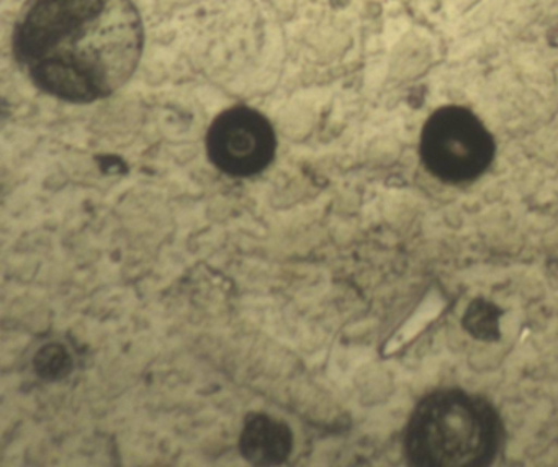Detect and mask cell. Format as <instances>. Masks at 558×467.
Listing matches in <instances>:
<instances>
[{
	"mask_svg": "<svg viewBox=\"0 0 558 467\" xmlns=\"http://www.w3.org/2000/svg\"><path fill=\"white\" fill-rule=\"evenodd\" d=\"M276 148L274 127L263 113L250 107L225 110L208 129V158L233 178H251L263 172L272 163Z\"/></svg>",
	"mask_w": 558,
	"mask_h": 467,
	"instance_id": "obj_4",
	"label": "cell"
},
{
	"mask_svg": "<svg viewBox=\"0 0 558 467\" xmlns=\"http://www.w3.org/2000/svg\"><path fill=\"white\" fill-rule=\"evenodd\" d=\"M145 27L133 0H28L14 51L35 86L73 104L112 96L135 74Z\"/></svg>",
	"mask_w": 558,
	"mask_h": 467,
	"instance_id": "obj_1",
	"label": "cell"
},
{
	"mask_svg": "<svg viewBox=\"0 0 558 467\" xmlns=\"http://www.w3.org/2000/svg\"><path fill=\"white\" fill-rule=\"evenodd\" d=\"M498 440V420L486 402L463 392H439L414 410L407 451L417 466L475 467L493 459Z\"/></svg>",
	"mask_w": 558,
	"mask_h": 467,
	"instance_id": "obj_2",
	"label": "cell"
},
{
	"mask_svg": "<svg viewBox=\"0 0 558 467\" xmlns=\"http://www.w3.org/2000/svg\"><path fill=\"white\" fill-rule=\"evenodd\" d=\"M293 434L286 421L266 414H251L244 421L240 450L247 463L277 466L292 454Z\"/></svg>",
	"mask_w": 558,
	"mask_h": 467,
	"instance_id": "obj_5",
	"label": "cell"
},
{
	"mask_svg": "<svg viewBox=\"0 0 558 467\" xmlns=\"http://www.w3.org/2000/svg\"><path fill=\"white\" fill-rule=\"evenodd\" d=\"M492 152L488 132L465 110H440L424 129V161L446 181L476 178L488 166Z\"/></svg>",
	"mask_w": 558,
	"mask_h": 467,
	"instance_id": "obj_3",
	"label": "cell"
},
{
	"mask_svg": "<svg viewBox=\"0 0 558 467\" xmlns=\"http://www.w3.org/2000/svg\"><path fill=\"white\" fill-rule=\"evenodd\" d=\"M35 371L45 381H63L73 372V358L60 343H50L35 356Z\"/></svg>",
	"mask_w": 558,
	"mask_h": 467,
	"instance_id": "obj_6",
	"label": "cell"
},
{
	"mask_svg": "<svg viewBox=\"0 0 558 467\" xmlns=\"http://www.w3.org/2000/svg\"><path fill=\"white\" fill-rule=\"evenodd\" d=\"M492 309L493 307L489 306H475L466 315L470 332H475L480 338H492V333L498 330V316L495 313L485 319Z\"/></svg>",
	"mask_w": 558,
	"mask_h": 467,
	"instance_id": "obj_7",
	"label": "cell"
}]
</instances>
